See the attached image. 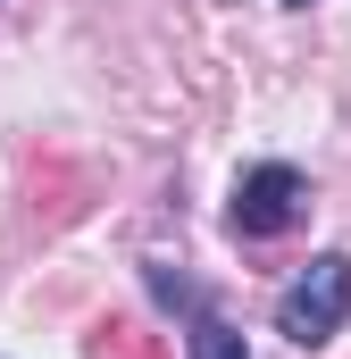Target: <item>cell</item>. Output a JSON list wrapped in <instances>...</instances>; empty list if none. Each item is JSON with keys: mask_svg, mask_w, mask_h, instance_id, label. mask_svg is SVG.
Returning <instances> with one entry per match:
<instances>
[{"mask_svg": "<svg viewBox=\"0 0 351 359\" xmlns=\"http://www.w3.org/2000/svg\"><path fill=\"white\" fill-rule=\"evenodd\" d=\"M343 326H351V259L343 251H318L310 268L276 292V334L301 343V351H318V343H335Z\"/></svg>", "mask_w": 351, "mask_h": 359, "instance_id": "6da1fadb", "label": "cell"}, {"mask_svg": "<svg viewBox=\"0 0 351 359\" xmlns=\"http://www.w3.org/2000/svg\"><path fill=\"white\" fill-rule=\"evenodd\" d=\"M301 217H310V176H301L293 159H260V168H243L234 201H226V226H234L243 243H276V234H293Z\"/></svg>", "mask_w": 351, "mask_h": 359, "instance_id": "7a4b0ae2", "label": "cell"}, {"mask_svg": "<svg viewBox=\"0 0 351 359\" xmlns=\"http://www.w3.org/2000/svg\"><path fill=\"white\" fill-rule=\"evenodd\" d=\"M151 292H159V301H176V309H192V359H251V351H243V334H234V326H226V318H218V309H209L184 276L151 268Z\"/></svg>", "mask_w": 351, "mask_h": 359, "instance_id": "3957f363", "label": "cell"}, {"mask_svg": "<svg viewBox=\"0 0 351 359\" xmlns=\"http://www.w3.org/2000/svg\"><path fill=\"white\" fill-rule=\"evenodd\" d=\"M284 8H310V0H284Z\"/></svg>", "mask_w": 351, "mask_h": 359, "instance_id": "277c9868", "label": "cell"}]
</instances>
